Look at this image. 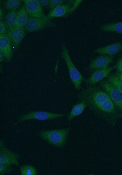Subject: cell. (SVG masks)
I'll return each instance as SVG.
<instances>
[{"label": "cell", "instance_id": "ba28073f", "mask_svg": "<svg viewBox=\"0 0 122 175\" xmlns=\"http://www.w3.org/2000/svg\"><path fill=\"white\" fill-rule=\"evenodd\" d=\"M23 1L29 17L40 18L46 16L38 0H24Z\"/></svg>", "mask_w": 122, "mask_h": 175}, {"label": "cell", "instance_id": "277c9868", "mask_svg": "<svg viewBox=\"0 0 122 175\" xmlns=\"http://www.w3.org/2000/svg\"><path fill=\"white\" fill-rule=\"evenodd\" d=\"M67 115V113L58 114L44 111H33L22 115L13 125L15 126L18 123L28 120H37L41 121L54 120L62 117Z\"/></svg>", "mask_w": 122, "mask_h": 175}, {"label": "cell", "instance_id": "d4e9b609", "mask_svg": "<svg viewBox=\"0 0 122 175\" xmlns=\"http://www.w3.org/2000/svg\"><path fill=\"white\" fill-rule=\"evenodd\" d=\"M42 8L48 7L50 0H38Z\"/></svg>", "mask_w": 122, "mask_h": 175}, {"label": "cell", "instance_id": "9c48e42d", "mask_svg": "<svg viewBox=\"0 0 122 175\" xmlns=\"http://www.w3.org/2000/svg\"><path fill=\"white\" fill-rule=\"evenodd\" d=\"M0 163L14 164L20 167L18 161L19 154L13 152L5 146L0 148Z\"/></svg>", "mask_w": 122, "mask_h": 175}, {"label": "cell", "instance_id": "5bb4252c", "mask_svg": "<svg viewBox=\"0 0 122 175\" xmlns=\"http://www.w3.org/2000/svg\"><path fill=\"white\" fill-rule=\"evenodd\" d=\"M29 18L24 6L18 11L16 22L13 28H22L24 27Z\"/></svg>", "mask_w": 122, "mask_h": 175}, {"label": "cell", "instance_id": "7c38bea8", "mask_svg": "<svg viewBox=\"0 0 122 175\" xmlns=\"http://www.w3.org/2000/svg\"><path fill=\"white\" fill-rule=\"evenodd\" d=\"M13 49L7 34L0 35V50L3 53L7 62L11 61L13 56Z\"/></svg>", "mask_w": 122, "mask_h": 175}, {"label": "cell", "instance_id": "8fae6325", "mask_svg": "<svg viewBox=\"0 0 122 175\" xmlns=\"http://www.w3.org/2000/svg\"><path fill=\"white\" fill-rule=\"evenodd\" d=\"M7 34L13 49L16 50L25 36V30L23 28H13L8 30Z\"/></svg>", "mask_w": 122, "mask_h": 175}, {"label": "cell", "instance_id": "4fadbf2b", "mask_svg": "<svg viewBox=\"0 0 122 175\" xmlns=\"http://www.w3.org/2000/svg\"><path fill=\"white\" fill-rule=\"evenodd\" d=\"M122 50V41H118L105 46L97 48L94 52L113 57Z\"/></svg>", "mask_w": 122, "mask_h": 175}, {"label": "cell", "instance_id": "484cf974", "mask_svg": "<svg viewBox=\"0 0 122 175\" xmlns=\"http://www.w3.org/2000/svg\"><path fill=\"white\" fill-rule=\"evenodd\" d=\"M114 74L118 79L122 82V73L116 71Z\"/></svg>", "mask_w": 122, "mask_h": 175}, {"label": "cell", "instance_id": "4316f807", "mask_svg": "<svg viewBox=\"0 0 122 175\" xmlns=\"http://www.w3.org/2000/svg\"><path fill=\"white\" fill-rule=\"evenodd\" d=\"M5 61V59L4 55L3 52L0 50V61L2 62L3 61Z\"/></svg>", "mask_w": 122, "mask_h": 175}, {"label": "cell", "instance_id": "603a6c76", "mask_svg": "<svg viewBox=\"0 0 122 175\" xmlns=\"http://www.w3.org/2000/svg\"><path fill=\"white\" fill-rule=\"evenodd\" d=\"M7 28L5 23L2 21H0V35L7 34Z\"/></svg>", "mask_w": 122, "mask_h": 175}, {"label": "cell", "instance_id": "9a60e30c", "mask_svg": "<svg viewBox=\"0 0 122 175\" xmlns=\"http://www.w3.org/2000/svg\"><path fill=\"white\" fill-rule=\"evenodd\" d=\"M87 107L85 103L82 101L77 103L72 107L70 112L68 114L67 120L69 121H72L75 117L81 114Z\"/></svg>", "mask_w": 122, "mask_h": 175}, {"label": "cell", "instance_id": "7a4b0ae2", "mask_svg": "<svg viewBox=\"0 0 122 175\" xmlns=\"http://www.w3.org/2000/svg\"><path fill=\"white\" fill-rule=\"evenodd\" d=\"M70 127L52 130H42L38 135L44 141L52 146L62 148L65 145Z\"/></svg>", "mask_w": 122, "mask_h": 175}, {"label": "cell", "instance_id": "f1b7e54d", "mask_svg": "<svg viewBox=\"0 0 122 175\" xmlns=\"http://www.w3.org/2000/svg\"><path fill=\"white\" fill-rule=\"evenodd\" d=\"M5 146L4 141L3 139L0 140V148H1Z\"/></svg>", "mask_w": 122, "mask_h": 175}, {"label": "cell", "instance_id": "cb8c5ba5", "mask_svg": "<svg viewBox=\"0 0 122 175\" xmlns=\"http://www.w3.org/2000/svg\"><path fill=\"white\" fill-rule=\"evenodd\" d=\"M114 68L116 71L122 73V55L118 58Z\"/></svg>", "mask_w": 122, "mask_h": 175}, {"label": "cell", "instance_id": "30bf717a", "mask_svg": "<svg viewBox=\"0 0 122 175\" xmlns=\"http://www.w3.org/2000/svg\"><path fill=\"white\" fill-rule=\"evenodd\" d=\"M113 57L100 54L93 59L90 62L88 69L90 72L94 70L106 67L113 61Z\"/></svg>", "mask_w": 122, "mask_h": 175}, {"label": "cell", "instance_id": "52a82bcc", "mask_svg": "<svg viewBox=\"0 0 122 175\" xmlns=\"http://www.w3.org/2000/svg\"><path fill=\"white\" fill-rule=\"evenodd\" d=\"M114 68V67L109 66L90 72L89 77L85 80L87 85L96 84L100 82L104 78H106Z\"/></svg>", "mask_w": 122, "mask_h": 175}, {"label": "cell", "instance_id": "f546056e", "mask_svg": "<svg viewBox=\"0 0 122 175\" xmlns=\"http://www.w3.org/2000/svg\"><path fill=\"white\" fill-rule=\"evenodd\" d=\"M120 118H122V113L120 115Z\"/></svg>", "mask_w": 122, "mask_h": 175}, {"label": "cell", "instance_id": "e0dca14e", "mask_svg": "<svg viewBox=\"0 0 122 175\" xmlns=\"http://www.w3.org/2000/svg\"><path fill=\"white\" fill-rule=\"evenodd\" d=\"M18 11H10L7 14L5 18V24L8 30L13 29L16 21Z\"/></svg>", "mask_w": 122, "mask_h": 175}, {"label": "cell", "instance_id": "8992f818", "mask_svg": "<svg viewBox=\"0 0 122 175\" xmlns=\"http://www.w3.org/2000/svg\"><path fill=\"white\" fill-rule=\"evenodd\" d=\"M54 26L51 19L45 16L40 18L29 17L24 28L25 31L31 32Z\"/></svg>", "mask_w": 122, "mask_h": 175}, {"label": "cell", "instance_id": "ffe728a7", "mask_svg": "<svg viewBox=\"0 0 122 175\" xmlns=\"http://www.w3.org/2000/svg\"><path fill=\"white\" fill-rule=\"evenodd\" d=\"M21 2L20 0H9L5 2V6L10 11H16L20 6Z\"/></svg>", "mask_w": 122, "mask_h": 175}, {"label": "cell", "instance_id": "ac0fdd59", "mask_svg": "<svg viewBox=\"0 0 122 175\" xmlns=\"http://www.w3.org/2000/svg\"><path fill=\"white\" fill-rule=\"evenodd\" d=\"M20 170L21 175H36L38 173L36 169L30 165H26L21 166Z\"/></svg>", "mask_w": 122, "mask_h": 175}, {"label": "cell", "instance_id": "44dd1931", "mask_svg": "<svg viewBox=\"0 0 122 175\" xmlns=\"http://www.w3.org/2000/svg\"><path fill=\"white\" fill-rule=\"evenodd\" d=\"M12 164L0 163V175H4L13 171Z\"/></svg>", "mask_w": 122, "mask_h": 175}, {"label": "cell", "instance_id": "6da1fadb", "mask_svg": "<svg viewBox=\"0 0 122 175\" xmlns=\"http://www.w3.org/2000/svg\"><path fill=\"white\" fill-rule=\"evenodd\" d=\"M98 118L114 126L120 113L107 93L99 85H87L77 94Z\"/></svg>", "mask_w": 122, "mask_h": 175}, {"label": "cell", "instance_id": "3957f363", "mask_svg": "<svg viewBox=\"0 0 122 175\" xmlns=\"http://www.w3.org/2000/svg\"><path fill=\"white\" fill-rule=\"evenodd\" d=\"M61 56L67 65L70 78L75 89L76 90H80L81 83L85 81V79L81 74L72 62L64 43H63L62 46Z\"/></svg>", "mask_w": 122, "mask_h": 175}, {"label": "cell", "instance_id": "d6986e66", "mask_svg": "<svg viewBox=\"0 0 122 175\" xmlns=\"http://www.w3.org/2000/svg\"><path fill=\"white\" fill-rule=\"evenodd\" d=\"M112 83L122 93V82L115 74L111 73L106 78Z\"/></svg>", "mask_w": 122, "mask_h": 175}, {"label": "cell", "instance_id": "83f0119b", "mask_svg": "<svg viewBox=\"0 0 122 175\" xmlns=\"http://www.w3.org/2000/svg\"><path fill=\"white\" fill-rule=\"evenodd\" d=\"M3 10L1 8H0V20L2 21L3 18Z\"/></svg>", "mask_w": 122, "mask_h": 175}, {"label": "cell", "instance_id": "7402d4cb", "mask_svg": "<svg viewBox=\"0 0 122 175\" xmlns=\"http://www.w3.org/2000/svg\"><path fill=\"white\" fill-rule=\"evenodd\" d=\"M63 0H50L48 8L50 10L55 7L64 4Z\"/></svg>", "mask_w": 122, "mask_h": 175}, {"label": "cell", "instance_id": "5b68a950", "mask_svg": "<svg viewBox=\"0 0 122 175\" xmlns=\"http://www.w3.org/2000/svg\"><path fill=\"white\" fill-rule=\"evenodd\" d=\"M99 85L107 93L121 114L122 113V93L106 79L100 82Z\"/></svg>", "mask_w": 122, "mask_h": 175}, {"label": "cell", "instance_id": "2e32d148", "mask_svg": "<svg viewBox=\"0 0 122 175\" xmlns=\"http://www.w3.org/2000/svg\"><path fill=\"white\" fill-rule=\"evenodd\" d=\"M101 30L105 32H113L122 35V21L102 25Z\"/></svg>", "mask_w": 122, "mask_h": 175}]
</instances>
